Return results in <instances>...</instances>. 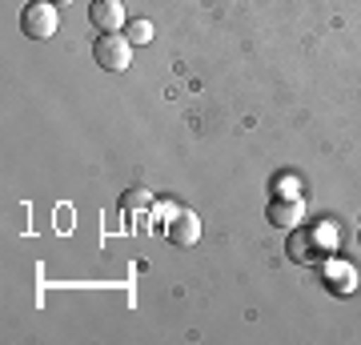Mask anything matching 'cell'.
<instances>
[{"label":"cell","mask_w":361,"mask_h":345,"mask_svg":"<svg viewBox=\"0 0 361 345\" xmlns=\"http://www.w3.org/2000/svg\"><path fill=\"white\" fill-rule=\"evenodd\" d=\"M341 245V229L337 221H317V225H293L289 233V257L301 261V265H317V261H329Z\"/></svg>","instance_id":"1"},{"label":"cell","mask_w":361,"mask_h":345,"mask_svg":"<svg viewBox=\"0 0 361 345\" xmlns=\"http://www.w3.org/2000/svg\"><path fill=\"white\" fill-rule=\"evenodd\" d=\"M92 61L109 73H125L133 64V40L121 37V32H101L97 44H92Z\"/></svg>","instance_id":"2"},{"label":"cell","mask_w":361,"mask_h":345,"mask_svg":"<svg viewBox=\"0 0 361 345\" xmlns=\"http://www.w3.org/2000/svg\"><path fill=\"white\" fill-rule=\"evenodd\" d=\"M56 4L52 0H28L25 8H20V32L28 40H49L56 32Z\"/></svg>","instance_id":"3"},{"label":"cell","mask_w":361,"mask_h":345,"mask_svg":"<svg viewBox=\"0 0 361 345\" xmlns=\"http://www.w3.org/2000/svg\"><path fill=\"white\" fill-rule=\"evenodd\" d=\"M89 20L101 28V32H121V28H125V0H92Z\"/></svg>","instance_id":"4"},{"label":"cell","mask_w":361,"mask_h":345,"mask_svg":"<svg viewBox=\"0 0 361 345\" xmlns=\"http://www.w3.org/2000/svg\"><path fill=\"white\" fill-rule=\"evenodd\" d=\"M301 217H305V201L297 193L269 201V225H277V229H293V225H301Z\"/></svg>","instance_id":"5"},{"label":"cell","mask_w":361,"mask_h":345,"mask_svg":"<svg viewBox=\"0 0 361 345\" xmlns=\"http://www.w3.org/2000/svg\"><path fill=\"white\" fill-rule=\"evenodd\" d=\"M322 277H325V285L334 289V293H341V297H349L353 289H357V273L345 265V261H322Z\"/></svg>","instance_id":"6"},{"label":"cell","mask_w":361,"mask_h":345,"mask_svg":"<svg viewBox=\"0 0 361 345\" xmlns=\"http://www.w3.org/2000/svg\"><path fill=\"white\" fill-rule=\"evenodd\" d=\"M165 237L173 245H180V249H189V245L201 241V221H197L193 213H177V217L165 225Z\"/></svg>","instance_id":"7"},{"label":"cell","mask_w":361,"mask_h":345,"mask_svg":"<svg viewBox=\"0 0 361 345\" xmlns=\"http://www.w3.org/2000/svg\"><path fill=\"white\" fill-rule=\"evenodd\" d=\"M125 37H129L133 44H149V40H153V20H145V16H141V20H133Z\"/></svg>","instance_id":"8"},{"label":"cell","mask_w":361,"mask_h":345,"mask_svg":"<svg viewBox=\"0 0 361 345\" xmlns=\"http://www.w3.org/2000/svg\"><path fill=\"white\" fill-rule=\"evenodd\" d=\"M52 4H68V0H52Z\"/></svg>","instance_id":"9"}]
</instances>
